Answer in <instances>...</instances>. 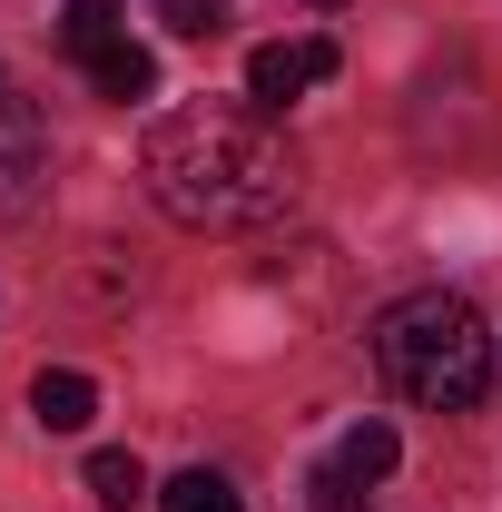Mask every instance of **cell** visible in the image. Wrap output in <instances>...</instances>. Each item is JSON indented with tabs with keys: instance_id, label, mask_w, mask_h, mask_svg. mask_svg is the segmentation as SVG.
Returning <instances> with one entry per match:
<instances>
[{
	"instance_id": "1",
	"label": "cell",
	"mask_w": 502,
	"mask_h": 512,
	"mask_svg": "<svg viewBox=\"0 0 502 512\" xmlns=\"http://www.w3.org/2000/svg\"><path fill=\"white\" fill-rule=\"evenodd\" d=\"M138 178L148 197L197 227V237H247V227H276L296 207V148L256 109H168L138 148Z\"/></svg>"
},
{
	"instance_id": "2",
	"label": "cell",
	"mask_w": 502,
	"mask_h": 512,
	"mask_svg": "<svg viewBox=\"0 0 502 512\" xmlns=\"http://www.w3.org/2000/svg\"><path fill=\"white\" fill-rule=\"evenodd\" d=\"M375 365H384V384L404 404L473 414L483 384H493V325H483L473 296H453V286H414V296H394L375 316Z\"/></svg>"
},
{
	"instance_id": "3",
	"label": "cell",
	"mask_w": 502,
	"mask_h": 512,
	"mask_svg": "<svg viewBox=\"0 0 502 512\" xmlns=\"http://www.w3.org/2000/svg\"><path fill=\"white\" fill-rule=\"evenodd\" d=\"M40 178H50V128H40L30 99L0 89V217H20L40 197Z\"/></svg>"
},
{
	"instance_id": "4",
	"label": "cell",
	"mask_w": 502,
	"mask_h": 512,
	"mask_svg": "<svg viewBox=\"0 0 502 512\" xmlns=\"http://www.w3.org/2000/svg\"><path fill=\"white\" fill-rule=\"evenodd\" d=\"M335 79V40H266L247 50V99L256 109H286V99H306Z\"/></svg>"
},
{
	"instance_id": "5",
	"label": "cell",
	"mask_w": 502,
	"mask_h": 512,
	"mask_svg": "<svg viewBox=\"0 0 502 512\" xmlns=\"http://www.w3.org/2000/svg\"><path fill=\"white\" fill-rule=\"evenodd\" d=\"M394 463H404L394 424H345V434H335V453H325V473H315V503H355V493H375Z\"/></svg>"
},
{
	"instance_id": "6",
	"label": "cell",
	"mask_w": 502,
	"mask_h": 512,
	"mask_svg": "<svg viewBox=\"0 0 502 512\" xmlns=\"http://www.w3.org/2000/svg\"><path fill=\"white\" fill-rule=\"evenodd\" d=\"M30 414H40L50 434H79V424L99 414V384L79 375V365H40V384H30Z\"/></svg>"
},
{
	"instance_id": "7",
	"label": "cell",
	"mask_w": 502,
	"mask_h": 512,
	"mask_svg": "<svg viewBox=\"0 0 502 512\" xmlns=\"http://www.w3.org/2000/svg\"><path fill=\"white\" fill-rule=\"evenodd\" d=\"M89 89H99V99H119V109H138V99L158 89V60H148L138 40H109V50L89 60Z\"/></svg>"
},
{
	"instance_id": "8",
	"label": "cell",
	"mask_w": 502,
	"mask_h": 512,
	"mask_svg": "<svg viewBox=\"0 0 502 512\" xmlns=\"http://www.w3.org/2000/svg\"><path fill=\"white\" fill-rule=\"evenodd\" d=\"M109 40H128V20H119V0H69V10H60V50H69V60H79V69L99 60V50H109Z\"/></svg>"
},
{
	"instance_id": "9",
	"label": "cell",
	"mask_w": 502,
	"mask_h": 512,
	"mask_svg": "<svg viewBox=\"0 0 502 512\" xmlns=\"http://www.w3.org/2000/svg\"><path fill=\"white\" fill-rule=\"evenodd\" d=\"M89 493H99L109 512H138V503H148V463H138V453H119V444L89 453Z\"/></svg>"
},
{
	"instance_id": "10",
	"label": "cell",
	"mask_w": 502,
	"mask_h": 512,
	"mask_svg": "<svg viewBox=\"0 0 502 512\" xmlns=\"http://www.w3.org/2000/svg\"><path fill=\"white\" fill-rule=\"evenodd\" d=\"M158 512H247V503H237V483H227V473L188 463V473H178V483L158 493Z\"/></svg>"
},
{
	"instance_id": "11",
	"label": "cell",
	"mask_w": 502,
	"mask_h": 512,
	"mask_svg": "<svg viewBox=\"0 0 502 512\" xmlns=\"http://www.w3.org/2000/svg\"><path fill=\"white\" fill-rule=\"evenodd\" d=\"M148 10H158L168 40H217L227 30V0H148Z\"/></svg>"
},
{
	"instance_id": "12",
	"label": "cell",
	"mask_w": 502,
	"mask_h": 512,
	"mask_svg": "<svg viewBox=\"0 0 502 512\" xmlns=\"http://www.w3.org/2000/svg\"><path fill=\"white\" fill-rule=\"evenodd\" d=\"M315 512H365V503H315Z\"/></svg>"
},
{
	"instance_id": "13",
	"label": "cell",
	"mask_w": 502,
	"mask_h": 512,
	"mask_svg": "<svg viewBox=\"0 0 502 512\" xmlns=\"http://www.w3.org/2000/svg\"><path fill=\"white\" fill-rule=\"evenodd\" d=\"M315 10H345V0H315Z\"/></svg>"
}]
</instances>
